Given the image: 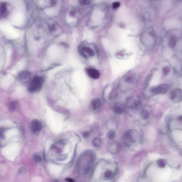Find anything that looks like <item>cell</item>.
<instances>
[{
  "label": "cell",
  "instance_id": "44dd1931",
  "mask_svg": "<svg viewBox=\"0 0 182 182\" xmlns=\"http://www.w3.org/2000/svg\"><path fill=\"white\" fill-rule=\"evenodd\" d=\"M157 164L158 167L162 168H165L166 165L165 161L162 159H160L157 160Z\"/></svg>",
  "mask_w": 182,
  "mask_h": 182
},
{
  "label": "cell",
  "instance_id": "e0dca14e",
  "mask_svg": "<svg viewBox=\"0 0 182 182\" xmlns=\"http://www.w3.org/2000/svg\"><path fill=\"white\" fill-rule=\"evenodd\" d=\"M107 138L110 140H113L116 137V132L115 130H110L107 134Z\"/></svg>",
  "mask_w": 182,
  "mask_h": 182
},
{
  "label": "cell",
  "instance_id": "4dcf8cb0",
  "mask_svg": "<svg viewBox=\"0 0 182 182\" xmlns=\"http://www.w3.org/2000/svg\"><path fill=\"white\" fill-rule=\"evenodd\" d=\"M54 182H58V181L57 180H55Z\"/></svg>",
  "mask_w": 182,
  "mask_h": 182
},
{
  "label": "cell",
  "instance_id": "7402d4cb",
  "mask_svg": "<svg viewBox=\"0 0 182 182\" xmlns=\"http://www.w3.org/2000/svg\"><path fill=\"white\" fill-rule=\"evenodd\" d=\"M113 175L112 171H107L105 173L103 177L105 179H109L112 177Z\"/></svg>",
  "mask_w": 182,
  "mask_h": 182
},
{
  "label": "cell",
  "instance_id": "83f0119b",
  "mask_svg": "<svg viewBox=\"0 0 182 182\" xmlns=\"http://www.w3.org/2000/svg\"><path fill=\"white\" fill-rule=\"evenodd\" d=\"M84 138H87L88 137L90 136V133L88 131H85L82 134Z\"/></svg>",
  "mask_w": 182,
  "mask_h": 182
},
{
  "label": "cell",
  "instance_id": "3957f363",
  "mask_svg": "<svg viewBox=\"0 0 182 182\" xmlns=\"http://www.w3.org/2000/svg\"><path fill=\"white\" fill-rule=\"evenodd\" d=\"M169 89V86L167 84H162L157 87L152 88L150 92L154 94H165L167 93Z\"/></svg>",
  "mask_w": 182,
  "mask_h": 182
},
{
  "label": "cell",
  "instance_id": "52a82bcc",
  "mask_svg": "<svg viewBox=\"0 0 182 182\" xmlns=\"http://www.w3.org/2000/svg\"><path fill=\"white\" fill-rule=\"evenodd\" d=\"M80 54L83 57L88 58L92 57L94 55V52L89 47H83L80 50Z\"/></svg>",
  "mask_w": 182,
  "mask_h": 182
},
{
  "label": "cell",
  "instance_id": "277c9868",
  "mask_svg": "<svg viewBox=\"0 0 182 182\" xmlns=\"http://www.w3.org/2000/svg\"><path fill=\"white\" fill-rule=\"evenodd\" d=\"M19 79L23 85H28L32 80L31 74L28 71H23L20 74Z\"/></svg>",
  "mask_w": 182,
  "mask_h": 182
},
{
  "label": "cell",
  "instance_id": "8992f818",
  "mask_svg": "<svg viewBox=\"0 0 182 182\" xmlns=\"http://www.w3.org/2000/svg\"><path fill=\"white\" fill-rule=\"evenodd\" d=\"M121 145L120 143L117 142H113L108 144L107 149L108 151L112 154H116L121 150Z\"/></svg>",
  "mask_w": 182,
  "mask_h": 182
},
{
  "label": "cell",
  "instance_id": "f1b7e54d",
  "mask_svg": "<svg viewBox=\"0 0 182 182\" xmlns=\"http://www.w3.org/2000/svg\"><path fill=\"white\" fill-rule=\"evenodd\" d=\"M66 181L67 182H74V180L72 179L67 178L66 179Z\"/></svg>",
  "mask_w": 182,
  "mask_h": 182
},
{
  "label": "cell",
  "instance_id": "9a60e30c",
  "mask_svg": "<svg viewBox=\"0 0 182 182\" xmlns=\"http://www.w3.org/2000/svg\"><path fill=\"white\" fill-rule=\"evenodd\" d=\"M117 90L115 88H113L111 90V91L109 93V98L110 100L114 99L117 97Z\"/></svg>",
  "mask_w": 182,
  "mask_h": 182
},
{
  "label": "cell",
  "instance_id": "7c38bea8",
  "mask_svg": "<svg viewBox=\"0 0 182 182\" xmlns=\"http://www.w3.org/2000/svg\"><path fill=\"white\" fill-rule=\"evenodd\" d=\"M64 143L62 142H59L52 146V149L58 153H61L63 150Z\"/></svg>",
  "mask_w": 182,
  "mask_h": 182
},
{
  "label": "cell",
  "instance_id": "603a6c76",
  "mask_svg": "<svg viewBox=\"0 0 182 182\" xmlns=\"http://www.w3.org/2000/svg\"><path fill=\"white\" fill-rule=\"evenodd\" d=\"M34 160L35 163H40L42 161V158L40 156L35 154L34 156Z\"/></svg>",
  "mask_w": 182,
  "mask_h": 182
},
{
  "label": "cell",
  "instance_id": "4316f807",
  "mask_svg": "<svg viewBox=\"0 0 182 182\" xmlns=\"http://www.w3.org/2000/svg\"><path fill=\"white\" fill-rule=\"evenodd\" d=\"M120 5V3L119 2H115L113 3V9H116L118 8Z\"/></svg>",
  "mask_w": 182,
  "mask_h": 182
},
{
  "label": "cell",
  "instance_id": "9c48e42d",
  "mask_svg": "<svg viewBox=\"0 0 182 182\" xmlns=\"http://www.w3.org/2000/svg\"><path fill=\"white\" fill-rule=\"evenodd\" d=\"M125 106L124 104L120 103H116L113 106V112L116 114L120 115L124 113Z\"/></svg>",
  "mask_w": 182,
  "mask_h": 182
},
{
  "label": "cell",
  "instance_id": "d4e9b609",
  "mask_svg": "<svg viewBox=\"0 0 182 182\" xmlns=\"http://www.w3.org/2000/svg\"><path fill=\"white\" fill-rule=\"evenodd\" d=\"M91 3L89 1H79V3L81 5H89Z\"/></svg>",
  "mask_w": 182,
  "mask_h": 182
},
{
  "label": "cell",
  "instance_id": "ac0fdd59",
  "mask_svg": "<svg viewBox=\"0 0 182 182\" xmlns=\"http://www.w3.org/2000/svg\"><path fill=\"white\" fill-rule=\"evenodd\" d=\"M101 139L99 137L95 138L93 140L92 144L95 147H98L101 144Z\"/></svg>",
  "mask_w": 182,
  "mask_h": 182
},
{
  "label": "cell",
  "instance_id": "d6986e66",
  "mask_svg": "<svg viewBox=\"0 0 182 182\" xmlns=\"http://www.w3.org/2000/svg\"><path fill=\"white\" fill-rule=\"evenodd\" d=\"M177 44L176 39L174 36H171L169 39V45L171 48H174Z\"/></svg>",
  "mask_w": 182,
  "mask_h": 182
},
{
  "label": "cell",
  "instance_id": "2e32d148",
  "mask_svg": "<svg viewBox=\"0 0 182 182\" xmlns=\"http://www.w3.org/2000/svg\"><path fill=\"white\" fill-rule=\"evenodd\" d=\"M141 116L143 120H147L150 117V114L147 110H143L142 111L141 113Z\"/></svg>",
  "mask_w": 182,
  "mask_h": 182
},
{
  "label": "cell",
  "instance_id": "6da1fadb",
  "mask_svg": "<svg viewBox=\"0 0 182 182\" xmlns=\"http://www.w3.org/2000/svg\"><path fill=\"white\" fill-rule=\"evenodd\" d=\"M140 136L138 131L134 129L127 131L122 137V140L126 146L130 147L136 144L139 141Z\"/></svg>",
  "mask_w": 182,
  "mask_h": 182
},
{
  "label": "cell",
  "instance_id": "4fadbf2b",
  "mask_svg": "<svg viewBox=\"0 0 182 182\" xmlns=\"http://www.w3.org/2000/svg\"><path fill=\"white\" fill-rule=\"evenodd\" d=\"M130 106L131 108L134 110H137L140 108L141 105V103L140 100H131V103L130 104Z\"/></svg>",
  "mask_w": 182,
  "mask_h": 182
},
{
  "label": "cell",
  "instance_id": "ffe728a7",
  "mask_svg": "<svg viewBox=\"0 0 182 182\" xmlns=\"http://www.w3.org/2000/svg\"><path fill=\"white\" fill-rule=\"evenodd\" d=\"M17 106V103L16 102L13 101L11 102L10 104L9 109L11 111H14L16 109Z\"/></svg>",
  "mask_w": 182,
  "mask_h": 182
},
{
  "label": "cell",
  "instance_id": "7a4b0ae2",
  "mask_svg": "<svg viewBox=\"0 0 182 182\" xmlns=\"http://www.w3.org/2000/svg\"><path fill=\"white\" fill-rule=\"evenodd\" d=\"M44 82V78L40 76L33 78L28 85V90L32 93L38 92L42 89Z\"/></svg>",
  "mask_w": 182,
  "mask_h": 182
},
{
  "label": "cell",
  "instance_id": "cb8c5ba5",
  "mask_svg": "<svg viewBox=\"0 0 182 182\" xmlns=\"http://www.w3.org/2000/svg\"><path fill=\"white\" fill-rule=\"evenodd\" d=\"M134 77L132 76H130L126 77V79H125V81L128 82V83H132L134 81Z\"/></svg>",
  "mask_w": 182,
  "mask_h": 182
},
{
  "label": "cell",
  "instance_id": "5b68a950",
  "mask_svg": "<svg viewBox=\"0 0 182 182\" xmlns=\"http://www.w3.org/2000/svg\"><path fill=\"white\" fill-rule=\"evenodd\" d=\"M169 98L171 101L174 103L181 101L182 99L181 90L180 89L173 90L170 94Z\"/></svg>",
  "mask_w": 182,
  "mask_h": 182
},
{
  "label": "cell",
  "instance_id": "30bf717a",
  "mask_svg": "<svg viewBox=\"0 0 182 182\" xmlns=\"http://www.w3.org/2000/svg\"><path fill=\"white\" fill-rule=\"evenodd\" d=\"M101 105V101L97 98L94 99L91 102V108L93 112H97L99 109Z\"/></svg>",
  "mask_w": 182,
  "mask_h": 182
},
{
  "label": "cell",
  "instance_id": "f546056e",
  "mask_svg": "<svg viewBox=\"0 0 182 182\" xmlns=\"http://www.w3.org/2000/svg\"><path fill=\"white\" fill-rule=\"evenodd\" d=\"M75 14V12L73 10H72L70 11V15L72 16H74V15Z\"/></svg>",
  "mask_w": 182,
  "mask_h": 182
},
{
  "label": "cell",
  "instance_id": "ba28073f",
  "mask_svg": "<svg viewBox=\"0 0 182 182\" xmlns=\"http://www.w3.org/2000/svg\"><path fill=\"white\" fill-rule=\"evenodd\" d=\"M31 128L32 131L35 133L40 132L42 128V123L37 119L33 120L31 123Z\"/></svg>",
  "mask_w": 182,
  "mask_h": 182
},
{
  "label": "cell",
  "instance_id": "8fae6325",
  "mask_svg": "<svg viewBox=\"0 0 182 182\" xmlns=\"http://www.w3.org/2000/svg\"><path fill=\"white\" fill-rule=\"evenodd\" d=\"M87 72L89 77L94 79H97L100 76V73L98 70L94 68H89L87 69Z\"/></svg>",
  "mask_w": 182,
  "mask_h": 182
},
{
  "label": "cell",
  "instance_id": "484cf974",
  "mask_svg": "<svg viewBox=\"0 0 182 182\" xmlns=\"http://www.w3.org/2000/svg\"><path fill=\"white\" fill-rule=\"evenodd\" d=\"M170 71L169 68L168 66H165L163 69V73L165 75H167Z\"/></svg>",
  "mask_w": 182,
  "mask_h": 182
},
{
  "label": "cell",
  "instance_id": "5bb4252c",
  "mask_svg": "<svg viewBox=\"0 0 182 182\" xmlns=\"http://www.w3.org/2000/svg\"><path fill=\"white\" fill-rule=\"evenodd\" d=\"M7 11L6 3H2L0 5V16H5L6 14Z\"/></svg>",
  "mask_w": 182,
  "mask_h": 182
}]
</instances>
